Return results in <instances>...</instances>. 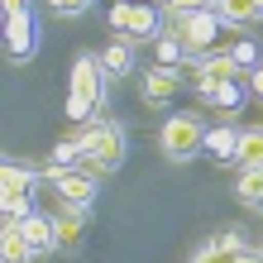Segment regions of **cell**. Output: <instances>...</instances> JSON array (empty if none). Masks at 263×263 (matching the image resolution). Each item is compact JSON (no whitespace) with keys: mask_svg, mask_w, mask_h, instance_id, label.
<instances>
[{"mask_svg":"<svg viewBox=\"0 0 263 263\" xmlns=\"http://www.w3.org/2000/svg\"><path fill=\"white\" fill-rule=\"evenodd\" d=\"M105 101V77H101V58L82 53L72 63L67 77V120H91V110Z\"/></svg>","mask_w":263,"mask_h":263,"instance_id":"cell-1","label":"cell"},{"mask_svg":"<svg viewBox=\"0 0 263 263\" xmlns=\"http://www.w3.org/2000/svg\"><path fill=\"white\" fill-rule=\"evenodd\" d=\"M77 144H82V163H86L91 177H105V173H115V167L125 163V129L110 125V120L91 125Z\"/></svg>","mask_w":263,"mask_h":263,"instance_id":"cell-2","label":"cell"},{"mask_svg":"<svg viewBox=\"0 0 263 263\" xmlns=\"http://www.w3.org/2000/svg\"><path fill=\"white\" fill-rule=\"evenodd\" d=\"M225 20L215 10H196V14H173V24L163 29V34H173L182 43V53H211L215 39H220Z\"/></svg>","mask_w":263,"mask_h":263,"instance_id":"cell-3","label":"cell"},{"mask_svg":"<svg viewBox=\"0 0 263 263\" xmlns=\"http://www.w3.org/2000/svg\"><path fill=\"white\" fill-rule=\"evenodd\" d=\"M110 29L125 34V43H158L163 29H158V10L153 5H134V0H120L110 10Z\"/></svg>","mask_w":263,"mask_h":263,"instance_id":"cell-4","label":"cell"},{"mask_svg":"<svg viewBox=\"0 0 263 263\" xmlns=\"http://www.w3.org/2000/svg\"><path fill=\"white\" fill-rule=\"evenodd\" d=\"M158 144H163V153H167L173 163H187V158H196V153L206 148V129H201L196 115H173V120L163 125Z\"/></svg>","mask_w":263,"mask_h":263,"instance_id":"cell-5","label":"cell"},{"mask_svg":"<svg viewBox=\"0 0 263 263\" xmlns=\"http://www.w3.org/2000/svg\"><path fill=\"white\" fill-rule=\"evenodd\" d=\"M43 177L58 187V196L67 201V206H77V211H86L91 201H96V177L91 173H77V167H43Z\"/></svg>","mask_w":263,"mask_h":263,"instance_id":"cell-6","label":"cell"},{"mask_svg":"<svg viewBox=\"0 0 263 263\" xmlns=\"http://www.w3.org/2000/svg\"><path fill=\"white\" fill-rule=\"evenodd\" d=\"M5 53L14 58V63H29V58L39 53V20H34V10L5 20Z\"/></svg>","mask_w":263,"mask_h":263,"instance_id":"cell-7","label":"cell"},{"mask_svg":"<svg viewBox=\"0 0 263 263\" xmlns=\"http://www.w3.org/2000/svg\"><path fill=\"white\" fill-rule=\"evenodd\" d=\"M177 96H182V72L177 67H153V72H144V105L163 110V105H173Z\"/></svg>","mask_w":263,"mask_h":263,"instance_id":"cell-8","label":"cell"},{"mask_svg":"<svg viewBox=\"0 0 263 263\" xmlns=\"http://www.w3.org/2000/svg\"><path fill=\"white\" fill-rule=\"evenodd\" d=\"M53 235H58V249L63 254H77L86 239V211H77L63 201V211H53Z\"/></svg>","mask_w":263,"mask_h":263,"instance_id":"cell-9","label":"cell"},{"mask_svg":"<svg viewBox=\"0 0 263 263\" xmlns=\"http://www.w3.org/2000/svg\"><path fill=\"white\" fill-rule=\"evenodd\" d=\"M24 225V239H29V249L34 254H48V249H58V235H53V215H29V220H20Z\"/></svg>","mask_w":263,"mask_h":263,"instance_id":"cell-10","label":"cell"},{"mask_svg":"<svg viewBox=\"0 0 263 263\" xmlns=\"http://www.w3.org/2000/svg\"><path fill=\"white\" fill-rule=\"evenodd\" d=\"M206 153H211L215 163H235V158H239V134L230 129V125L206 129Z\"/></svg>","mask_w":263,"mask_h":263,"instance_id":"cell-11","label":"cell"},{"mask_svg":"<svg viewBox=\"0 0 263 263\" xmlns=\"http://www.w3.org/2000/svg\"><path fill=\"white\" fill-rule=\"evenodd\" d=\"M0 254H5V263H29V258H34L20 220H5V230H0Z\"/></svg>","mask_w":263,"mask_h":263,"instance_id":"cell-12","label":"cell"},{"mask_svg":"<svg viewBox=\"0 0 263 263\" xmlns=\"http://www.w3.org/2000/svg\"><path fill=\"white\" fill-rule=\"evenodd\" d=\"M235 196L244 211H258L263 215V167H244L239 182H235Z\"/></svg>","mask_w":263,"mask_h":263,"instance_id":"cell-13","label":"cell"},{"mask_svg":"<svg viewBox=\"0 0 263 263\" xmlns=\"http://www.w3.org/2000/svg\"><path fill=\"white\" fill-rule=\"evenodd\" d=\"M196 91H201L206 105H215V110H239V101H244L235 82H196Z\"/></svg>","mask_w":263,"mask_h":263,"instance_id":"cell-14","label":"cell"},{"mask_svg":"<svg viewBox=\"0 0 263 263\" xmlns=\"http://www.w3.org/2000/svg\"><path fill=\"white\" fill-rule=\"evenodd\" d=\"M215 14H220L230 29H249V24H258L254 0H215Z\"/></svg>","mask_w":263,"mask_h":263,"instance_id":"cell-15","label":"cell"},{"mask_svg":"<svg viewBox=\"0 0 263 263\" xmlns=\"http://www.w3.org/2000/svg\"><path fill=\"white\" fill-rule=\"evenodd\" d=\"M101 72H110V77H125L134 72V43H105V53H101Z\"/></svg>","mask_w":263,"mask_h":263,"instance_id":"cell-16","label":"cell"},{"mask_svg":"<svg viewBox=\"0 0 263 263\" xmlns=\"http://www.w3.org/2000/svg\"><path fill=\"white\" fill-rule=\"evenodd\" d=\"M235 58L220 53V58H201V67H196V82H235Z\"/></svg>","mask_w":263,"mask_h":263,"instance_id":"cell-17","label":"cell"},{"mask_svg":"<svg viewBox=\"0 0 263 263\" xmlns=\"http://www.w3.org/2000/svg\"><path fill=\"white\" fill-rule=\"evenodd\" d=\"M0 187L10 192H34V167H24V163H5V173H0Z\"/></svg>","mask_w":263,"mask_h":263,"instance_id":"cell-18","label":"cell"},{"mask_svg":"<svg viewBox=\"0 0 263 263\" xmlns=\"http://www.w3.org/2000/svg\"><path fill=\"white\" fill-rule=\"evenodd\" d=\"M244 167H263V129H249V134H239V158Z\"/></svg>","mask_w":263,"mask_h":263,"instance_id":"cell-19","label":"cell"},{"mask_svg":"<svg viewBox=\"0 0 263 263\" xmlns=\"http://www.w3.org/2000/svg\"><path fill=\"white\" fill-rule=\"evenodd\" d=\"M34 215V192H10L5 196V220H29Z\"/></svg>","mask_w":263,"mask_h":263,"instance_id":"cell-20","label":"cell"},{"mask_svg":"<svg viewBox=\"0 0 263 263\" xmlns=\"http://www.w3.org/2000/svg\"><path fill=\"white\" fill-rule=\"evenodd\" d=\"M230 58H235V67H239V72H254V67H258V48H254V39H239L235 48H230Z\"/></svg>","mask_w":263,"mask_h":263,"instance_id":"cell-21","label":"cell"},{"mask_svg":"<svg viewBox=\"0 0 263 263\" xmlns=\"http://www.w3.org/2000/svg\"><path fill=\"white\" fill-rule=\"evenodd\" d=\"M215 254H220V258H230V263H235V258L244 254V235H239V230H225V235H220V239H215Z\"/></svg>","mask_w":263,"mask_h":263,"instance_id":"cell-22","label":"cell"},{"mask_svg":"<svg viewBox=\"0 0 263 263\" xmlns=\"http://www.w3.org/2000/svg\"><path fill=\"white\" fill-rule=\"evenodd\" d=\"M82 163V144L77 139H63V144L53 148V167H77Z\"/></svg>","mask_w":263,"mask_h":263,"instance_id":"cell-23","label":"cell"},{"mask_svg":"<svg viewBox=\"0 0 263 263\" xmlns=\"http://www.w3.org/2000/svg\"><path fill=\"white\" fill-rule=\"evenodd\" d=\"M177 58H187V53H182V43L173 34H163L158 39V67H177Z\"/></svg>","mask_w":263,"mask_h":263,"instance_id":"cell-24","label":"cell"},{"mask_svg":"<svg viewBox=\"0 0 263 263\" xmlns=\"http://www.w3.org/2000/svg\"><path fill=\"white\" fill-rule=\"evenodd\" d=\"M48 10H53V14H63V20H77V14H86V10H91V0H48Z\"/></svg>","mask_w":263,"mask_h":263,"instance_id":"cell-25","label":"cell"},{"mask_svg":"<svg viewBox=\"0 0 263 263\" xmlns=\"http://www.w3.org/2000/svg\"><path fill=\"white\" fill-rule=\"evenodd\" d=\"M0 5H5V20H14V14L29 10V0H0Z\"/></svg>","mask_w":263,"mask_h":263,"instance_id":"cell-26","label":"cell"},{"mask_svg":"<svg viewBox=\"0 0 263 263\" xmlns=\"http://www.w3.org/2000/svg\"><path fill=\"white\" fill-rule=\"evenodd\" d=\"M249 86H254V96L263 101V67H254V72H249Z\"/></svg>","mask_w":263,"mask_h":263,"instance_id":"cell-27","label":"cell"},{"mask_svg":"<svg viewBox=\"0 0 263 263\" xmlns=\"http://www.w3.org/2000/svg\"><path fill=\"white\" fill-rule=\"evenodd\" d=\"M196 263H230V258H220V254H215V244H211V249H206V254H201Z\"/></svg>","mask_w":263,"mask_h":263,"instance_id":"cell-28","label":"cell"},{"mask_svg":"<svg viewBox=\"0 0 263 263\" xmlns=\"http://www.w3.org/2000/svg\"><path fill=\"white\" fill-rule=\"evenodd\" d=\"M235 263H263V254H239Z\"/></svg>","mask_w":263,"mask_h":263,"instance_id":"cell-29","label":"cell"},{"mask_svg":"<svg viewBox=\"0 0 263 263\" xmlns=\"http://www.w3.org/2000/svg\"><path fill=\"white\" fill-rule=\"evenodd\" d=\"M254 10H258V20H263V0H254Z\"/></svg>","mask_w":263,"mask_h":263,"instance_id":"cell-30","label":"cell"},{"mask_svg":"<svg viewBox=\"0 0 263 263\" xmlns=\"http://www.w3.org/2000/svg\"><path fill=\"white\" fill-rule=\"evenodd\" d=\"M258 254H263V244H258Z\"/></svg>","mask_w":263,"mask_h":263,"instance_id":"cell-31","label":"cell"}]
</instances>
